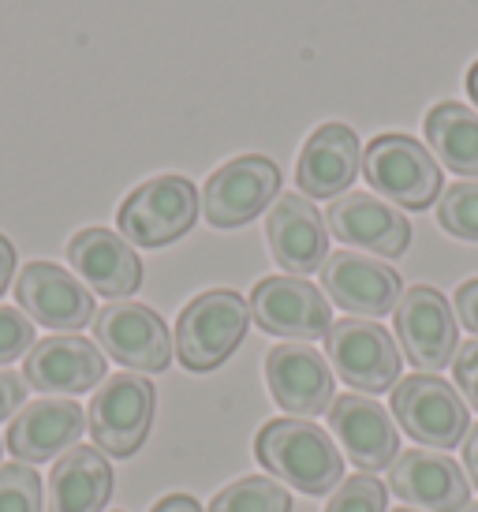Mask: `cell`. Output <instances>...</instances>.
I'll return each instance as SVG.
<instances>
[{"mask_svg":"<svg viewBox=\"0 0 478 512\" xmlns=\"http://www.w3.org/2000/svg\"><path fill=\"white\" fill-rule=\"evenodd\" d=\"M254 456L277 483L310 498L333 494L344 483V453L333 434L310 419H269L254 438Z\"/></svg>","mask_w":478,"mask_h":512,"instance_id":"obj_1","label":"cell"},{"mask_svg":"<svg viewBox=\"0 0 478 512\" xmlns=\"http://www.w3.org/2000/svg\"><path fill=\"white\" fill-rule=\"evenodd\" d=\"M251 326V303L232 288H210L195 296L176 318V356L187 370H217L236 352Z\"/></svg>","mask_w":478,"mask_h":512,"instance_id":"obj_2","label":"cell"},{"mask_svg":"<svg viewBox=\"0 0 478 512\" xmlns=\"http://www.w3.org/2000/svg\"><path fill=\"white\" fill-rule=\"evenodd\" d=\"M363 176L381 199L396 202L404 210H426L434 199H441V165L434 154L400 131L370 139L363 150Z\"/></svg>","mask_w":478,"mask_h":512,"instance_id":"obj_3","label":"cell"},{"mask_svg":"<svg viewBox=\"0 0 478 512\" xmlns=\"http://www.w3.org/2000/svg\"><path fill=\"white\" fill-rule=\"evenodd\" d=\"M198 191L187 176H154L120 202V236L131 247H165L191 232L198 221Z\"/></svg>","mask_w":478,"mask_h":512,"instance_id":"obj_4","label":"cell"},{"mask_svg":"<svg viewBox=\"0 0 478 512\" xmlns=\"http://www.w3.org/2000/svg\"><path fill=\"white\" fill-rule=\"evenodd\" d=\"M157 412V389L150 385V378L142 374H113L105 378L90 412H86V427L90 438L105 456H135L142 449V441L154 427Z\"/></svg>","mask_w":478,"mask_h":512,"instance_id":"obj_5","label":"cell"},{"mask_svg":"<svg viewBox=\"0 0 478 512\" xmlns=\"http://www.w3.org/2000/svg\"><path fill=\"white\" fill-rule=\"evenodd\" d=\"M393 419L426 449H452L467 438L471 412L464 397L437 374H411L393 389Z\"/></svg>","mask_w":478,"mask_h":512,"instance_id":"obj_6","label":"cell"},{"mask_svg":"<svg viewBox=\"0 0 478 512\" xmlns=\"http://www.w3.org/2000/svg\"><path fill=\"white\" fill-rule=\"evenodd\" d=\"M325 356L352 393H385L400 382V348L370 318H340L325 333Z\"/></svg>","mask_w":478,"mask_h":512,"instance_id":"obj_7","label":"cell"},{"mask_svg":"<svg viewBox=\"0 0 478 512\" xmlns=\"http://www.w3.org/2000/svg\"><path fill=\"white\" fill-rule=\"evenodd\" d=\"M281 191V169L277 161L262 154H243L225 161L202 187V217L213 228H239L254 221Z\"/></svg>","mask_w":478,"mask_h":512,"instance_id":"obj_8","label":"cell"},{"mask_svg":"<svg viewBox=\"0 0 478 512\" xmlns=\"http://www.w3.org/2000/svg\"><path fill=\"white\" fill-rule=\"evenodd\" d=\"M251 318L266 329L269 337L307 344L314 337H325L333 326L329 296L307 277H262L251 292Z\"/></svg>","mask_w":478,"mask_h":512,"instance_id":"obj_9","label":"cell"},{"mask_svg":"<svg viewBox=\"0 0 478 512\" xmlns=\"http://www.w3.org/2000/svg\"><path fill=\"white\" fill-rule=\"evenodd\" d=\"M94 337L120 367L161 374L172 363V337L165 318L146 303H109L94 314Z\"/></svg>","mask_w":478,"mask_h":512,"instance_id":"obj_10","label":"cell"},{"mask_svg":"<svg viewBox=\"0 0 478 512\" xmlns=\"http://www.w3.org/2000/svg\"><path fill=\"white\" fill-rule=\"evenodd\" d=\"M396 341L404 348V356L419 370L434 374V370L449 367L456 359V314H452L449 299L430 285L408 288L393 311Z\"/></svg>","mask_w":478,"mask_h":512,"instance_id":"obj_11","label":"cell"},{"mask_svg":"<svg viewBox=\"0 0 478 512\" xmlns=\"http://www.w3.org/2000/svg\"><path fill=\"white\" fill-rule=\"evenodd\" d=\"M318 273H322L325 296L352 318H370V322L385 318L389 311H396V303L404 296L400 273L389 262L366 258L359 251H333Z\"/></svg>","mask_w":478,"mask_h":512,"instance_id":"obj_12","label":"cell"},{"mask_svg":"<svg viewBox=\"0 0 478 512\" xmlns=\"http://www.w3.org/2000/svg\"><path fill=\"white\" fill-rule=\"evenodd\" d=\"M329 434L359 471H385L400 456V430L374 397L344 393L329 404Z\"/></svg>","mask_w":478,"mask_h":512,"instance_id":"obj_13","label":"cell"},{"mask_svg":"<svg viewBox=\"0 0 478 512\" xmlns=\"http://www.w3.org/2000/svg\"><path fill=\"white\" fill-rule=\"evenodd\" d=\"M266 243L284 273L310 277L322 270V262L329 258V225L307 195L284 191L269 206Z\"/></svg>","mask_w":478,"mask_h":512,"instance_id":"obj_14","label":"cell"},{"mask_svg":"<svg viewBox=\"0 0 478 512\" xmlns=\"http://www.w3.org/2000/svg\"><path fill=\"white\" fill-rule=\"evenodd\" d=\"M15 303L30 322L49 329H83L94 322V292L53 262H27L23 273L15 277Z\"/></svg>","mask_w":478,"mask_h":512,"instance_id":"obj_15","label":"cell"},{"mask_svg":"<svg viewBox=\"0 0 478 512\" xmlns=\"http://www.w3.org/2000/svg\"><path fill=\"white\" fill-rule=\"evenodd\" d=\"M266 385L273 400L284 412H292L299 419L329 412V404L337 400L333 389V370L322 352H314L310 344L284 341L277 348H269L266 356Z\"/></svg>","mask_w":478,"mask_h":512,"instance_id":"obj_16","label":"cell"},{"mask_svg":"<svg viewBox=\"0 0 478 512\" xmlns=\"http://www.w3.org/2000/svg\"><path fill=\"white\" fill-rule=\"evenodd\" d=\"M389 490L422 512H464L471 486L464 468L441 449H408L389 468Z\"/></svg>","mask_w":478,"mask_h":512,"instance_id":"obj_17","label":"cell"},{"mask_svg":"<svg viewBox=\"0 0 478 512\" xmlns=\"http://www.w3.org/2000/svg\"><path fill=\"white\" fill-rule=\"evenodd\" d=\"M101 378H105L101 348L75 333L42 337L23 363V382L45 397H75V393L94 389Z\"/></svg>","mask_w":478,"mask_h":512,"instance_id":"obj_18","label":"cell"},{"mask_svg":"<svg viewBox=\"0 0 478 512\" xmlns=\"http://www.w3.org/2000/svg\"><path fill=\"white\" fill-rule=\"evenodd\" d=\"M68 262L90 292L109 299L131 296L142 285V258L113 228H83L68 243Z\"/></svg>","mask_w":478,"mask_h":512,"instance_id":"obj_19","label":"cell"},{"mask_svg":"<svg viewBox=\"0 0 478 512\" xmlns=\"http://www.w3.org/2000/svg\"><path fill=\"white\" fill-rule=\"evenodd\" d=\"M363 169L359 135L348 124H322L314 128L299 150L296 184L307 199H340Z\"/></svg>","mask_w":478,"mask_h":512,"instance_id":"obj_20","label":"cell"},{"mask_svg":"<svg viewBox=\"0 0 478 512\" xmlns=\"http://www.w3.org/2000/svg\"><path fill=\"white\" fill-rule=\"evenodd\" d=\"M329 232L348 247L374 251L378 258H400L411 243L408 217L393 202L374 195H340L329 206Z\"/></svg>","mask_w":478,"mask_h":512,"instance_id":"obj_21","label":"cell"},{"mask_svg":"<svg viewBox=\"0 0 478 512\" xmlns=\"http://www.w3.org/2000/svg\"><path fill=\"white\" fill-rule=\"evenodd\" d=\"M86 430L83 408L68 397H45L27 404L8 427V449L19 464H45L79 445Z\"/></svg>","mask_w":478,"mask_h":512,"instance_id":"obj_22","label":"cell"},{"mask_svg":"<svg viewBox=\"0 0 478 512\" xmlns=\"http://www.w3.org/2000/svg\"><path fill=\"white\" fill-rule=\"evenodd\" d=\"M113 498V464L98 445H75L57 456L49 475V512H105Z\"/></svg>","mask_w":478,"mask_h":512,"instance_id":"obj_23","label":"cell"},{"mask_svg":"<svg viewBox=\"0 0 478 512\" xmlns=\"http://www.w3.org/2000/svg\"><path fill=\"white\" fill-rule=\"evenodd\" d=\"M426 143L445 169L478 176V113L460 101H437L426 113Z\"/></svg>","mask_w":478,"mask_h":512,"instance_id":"obj_24","label":"cell"},{"mask_svg":"<svg viewBox=\"0 0 478 512\" xmlns=\"http://www.w3.org/2000/svg\"><path fill=\"white\" fill-rule=\"evenodd\" d=\"M210 512H292V494L273 475H243L210 501Z\"/></svg>","mask_w":478,"mask_h":512,"instance_id":"obj_25","label":"cell"},{"mask_svg":"<svg viewBox=\"0 0 478 512\" xmlns=\"http://www.w3.org/2000/svg\"><path fill=\"white\" fill-rule=\"evenodd\" d=\"M437 225L456 240L478 243V180H464V184H452L449 191H441Z\"/></svg>","mask_w":478,"mask_h":512,"instance_id":"obj_26","label":"cell"},{"mask_svg":"<svg viewBox=\"0 0 478 512\" xmlns=\"http://www.w3.org/2000/svg\"><path fill=\"white\" fill-rule=\"evenodd\" d=\"M0 512H42V479L30 464L0 468Z\"/></svg>","mask_w":478,"mask_h":512,"instance_id":"obj_27","label":"cell"},{"mask_svg":"<svg viewBox=\"0 0 478 512\" xmlns=\"http://www.w3.org/2000/svg\"><path fill=\"white\" fill-rule=\"evenodd\" d=\"M385 505H389V490H385L374 475L355 471L352 479H344V483L329 494L325 512H385Z\"/></svg>","mask_w":478,"mask_h":512,"instance_id":"obj_28","label":"cell"},{"mask_svg":"<svg viewBox=\"0 0 478 512\" xmlns=\"http://www.w3.org/2000/svg\"><path fill=\"white\" fill-rule=\"evenodd\" d=\"M34 322L19 307H0V367L15 363L34 348Z\"/></svg>","mask_w":478,"mask_h":512,"instance_id":"obj_29","label":"cell"},{"mask_svg":"<svg viewBox=\"0 0 478 512\" xmlns=\"http://www.w3.org/2000/svg\"><path fill=\"white\" fill-rule=\"evenodd\" d=\"M452 378H456V393L464 397V404H471L478 412V337L456 348Z\"/></svg>","mask_w":478,"mask_h":512,"instance_id":"obj_30","label":"cell"},{"mask_svg":"<svg viewBox=\"0 0 478 512\" xmlns=\"http://www.w3.org/2000/svg\"><path fill=\"white\" fill-rule=\"evenodd\" d=\"M452 307H456V318L478 337V277H471V281H464V285L456 288Z\"/></svg>","mask_w":478,"mask_h":512,"instance_id":"obj_31","label":"cell"},{"mask_svg":"<svg viewBox=\"0 0 478 512\" xmlns=\"http://www.w3.org/2000/svg\"><path fill=\"white\" fill-rule=\"evenodd\" d=\"M23 397H27V382L12 370H0V423L23 404Z\"/></svg>","mask_w":478,"mask_h":512,"instance_id":"obj_32","label":"cell"},{"mask_svg":"<svg viewBox=\"0 0 478 512\" xmlns=\"http://www.w3.org/2000/svg\"><path fill=\"white\" fill-rule=\"evenodd\" d=\"M15 277V247L8 243V236H0V296L8 292Z\"/></svg>","mask_w":478,"mask_h":512,"instance_id":"obj_33","label":"cell"},{"mask_svg":"<svg viewBox=\"0 0 478 512\" xmlns=\"http://www.w3.org/2000/svg\"><path fill=\"white\" fill-rule=\"evenodd\" d=\"M150 512H202V505H198L191 494H169V498H161Z\"/></svg>","mask_w":478,"mask_h":512,"instance_id":"obj_34","label":"cell"},{"mask_svg":"<svg viewBox=\"0 0 478 512\" xmlns=\"http://www.w3.org/2000/svg\"><path fill=\"white\" fill-rule=\"evenodd\" d=\"M464 468H467V475H471V483L478 486V423L467 430V438H464Z\"/></svg>","mask_w":478,"mask_h":512,"instance_id":"obj_35","label":"cell"},{"mask_svg":"<svg viewBox=\"0 0 478 512\" xmlns=\"http://www.w3.org/2000/svg\"><path fill=\"white\" fill-rule=\"evenodd\" d=\"M467 94H471V101L478 105V60L467 68Z\"/></svg>","mask_w":478,"mask_h":512,"instance_id":"obj_36","label":"cell"},{"mask_svg":"<svg viewBox=\"0 0 478 512\" xmlns=\"http://www.w3.org/2000/svg\"><path fill=\"white\" fill-rule=\"evenodd\" d=\"M389 512H419V509H389Z\"/></svg>","mask_w":478,"mask_h":512,"instance_id":"obj_37","label":"cell"},{"mask_svg":"<svg viewBox=\"0 0 478 512\" xmlns=\"http://www.w3.org/2000/svg\"><path fill=\"white\" fill-rule=\"evenodd\" d=\"M464 512H478V505H467V509Z\"/></svg>","mask_w":478,"mask_h":512,"instance_id":"obj_38","label":"cell"},{"mask_svg":"<svg viewBox=\"0 0 478 512\" xmlns=\"http://www.w3.org/2000/svg\"><path fill=\"white\" fill-rule=\"evenodd\" d=\"M116 512H124V509H116Z\"/></svg>","mask_w":478,"mask_h":512,"instance_id":"obj_39","label":"cell"}]
</instances>
